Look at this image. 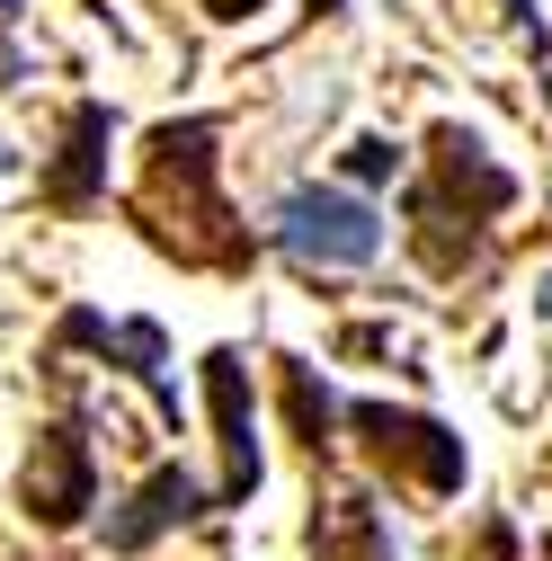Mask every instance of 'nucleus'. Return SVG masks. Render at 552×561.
Listing matches in <instances>:
<instances>
[{
  "label": "nucleus",
  "mask_w": 552,
  "mask_h": 561,
  "mask_svg": "<svg viewBox=\"0 0 552 561\" xmlns=\"http://www.w3.org/2000/svg\"><path fill=\"white\" fill-rule=\"evenodd\" d=\"M215 144H223V116H161V125L143 134V187H134V224H143V241L170 250L179 267L241 276V267L258 259V241H250V224L223 205Z\"/></svg>",
  "instance_id": "f257e3e1"
},
{
  "label": "nucleus",
  "mask_w": 552,
  "mask_h": 561,
  "mask_svg": "<svg viewBox=\"0 0 552 561\" xmlns=\"http://www.w3.org/2000/svg\"><path fill=\"white\" fill-rule=\"evenodd\" d=\"M517 205V179L481 152V134H463L455 116L428 125V179L410 187V250L428 276H463L491 250V224Z\"/></svg>",
  "instance_id": "f03ea898"
},
{
  "label": "nucleus",
  "mask_w": 552,
  "mask_h": 561,
  "mask_svg": "<svg viewBox=\"0 0 552 561\" xmlns=\"http://www.w3.org/2000/svg\"><path fill=\"white\" fill-rule=\"evenodd\" d=\"M267 241L286 250L295 267H375L383 259V215H375L357 187L295 179L286 196L267 205Z\"/></svg>",
  "instance_id": "7ed1b4c3"
},
{
  "label": "nucleus",
  "mask_w": 552,
  "mask_h": 561,
  "mask_svg": "<svg viewBox=\"0 0 552 561\" xmlns=\"http://www.w3.org/2000/svg\"><path fill=\"white\" fill-rule=\"evenodd\" d=\"M338 428H357L366 463H383V472H401V481H419L428 500H455V490H463V437L446 428V419H428V410L338 401Z\"/></svg>",
  "instance_id": "20e7f679"
},
{
  "label": "nucleus",
  "mask_w": 552,
  "mask_h": 561,
  "mask_svg": "<svg viewBox=\"0 0 552 561\" xmlns=\"http://www.w3.org/2000/svg\"><path fill=\"white\" fill-rule=\"evenodd\" d=\"M99 508V446H90V419L81 410H62L36 428L27 463H19V517L62 535V526H81Z\"/></svg>",
  "instance_id": "39448f33"
},
{
  "label": "nucleus",
  "mask_w": 552,
  "mask_h": 561,
  "mask_svg": "<svg viewBox=\"0 0 552 561\" xmlns=\"http://www.w3.org/2000/svg\"><path fill=\"white\" fill-rule=\"evenodd\" d=\"M54 357H99V366H116V375H134L152 392V410L179 428V383H170V330L143 312V321H107V312H90V304H72L54 321Z\"/></svg>",
  "instance_id": "423d86ee"
},
{
  "label": "nucleus",
  "mask_w": 552,
  "mask_h": 561,
  "mask_svg": "<svg viewBox=\"0 0 552 561\" xmlns=\"http://www.w3.org/2000/svg\"><path fill=\"white\" fill-rule=\"evenodd\" d=\"M205 410H215V446H223V490L215 508H250L267 455H258V401H250V357L241 347H205Z\"/></svg>",
  "instance_id": "0eeeda50"
},
{
  "label": "nucleus",
  "mask_w": 552,
  "mask_h": 561,
  "mask_svg": "<svg viewBox=\"0 0 552 561\" xmlns=\"http://www.w3.org/2000/svg\"><path fill=\"white\" fill-rule=\"evenodd\" d=\"M107 144H116V107L107 99H72L62 107V144L36 170V196L54 215H99L107 205Z\"/></svg>",
  "instance_id": "6e6552de"
},
{
  "label": "nucleus",
  "mask_w": 552,
  "mask_h": 561,
  "mask_svg": "<svg viewBox=\"0 0 552 561\" xmlns=\"http://www.w3.org/2000/svg\"><path fill=\"white\" fill-rule=\"evenodd\" d=\"M196 517H215V490H205L187 463H152V472L107 508V552L134 561V552H152L170 526H196Z\"/></svg>",
  "instance_id": "1a4fd4ad"
},
{
  "label": "nucleus",
  "mask_w": 552,
  "mask_h": 561,
  "mask_svg": "<svg viewBox=\"0 0 552 561\" xmlns=\"http://www.w3.org/2000/svg\"><path fill=\"white\" fill-rule=\"evenodd\" d=\"M312 561H401V543H392V526L366 490H338L312 517Z\"/></svg>",
  "instance_id": "9d476101"
},
{
  "label": "nucleus",
  "mask_w": 552,
  "mask_h": 561,
  "mask_svg": "<svg viewBox=\"0 0 552 561\" xmlns=\"http://www.w3.org/2000/svg\"><path fill=\"white\" fill-rule=\"evenodd\" d=\"M276 383H286V419H295L303 455L330 463V455H338V401H330V383H321L303 357H276Z\"/></svg>",
  "instance_id": "9b49d317"
},
{
  "label": "nucleus",
  "mask_w": 552,
  "mask_h": 561,
  "mask_svg": "<svg viewBox=\"0 0 552 561\" xmlns=\"http://www.w3.org/2000/svg\"><path fill=\"white\" fill-rule=\"evenodd\" d=\"M401 170H410V152L392 144V134H357V144H348V179L357 187H392Z\"/></svg>",
  "instance_id": "f8f14e48"
},
{
  "label": "nucleus",
  "mask_w": 552,
  "mask_h": 561,
  "mask_svg": "<svg viewBox=\"0 0 552 561\" xmlns=\"http://www.w3.org/2000/svg\"><path fill=\"white\" fill-rule=\"evenodd\" d=\"M205 19H223V27H241V19H258V10H276V0H196Z\"/></svg>",
  "instance_id": "ddd939ff"
},
{
  "label": "nucleus",
  "mask_w": 552,
  "mask_h": 561,
  "mask_svg": "<svg viewBox=\"0 0 552 561\" xmlns=\"http://www.w3.org/2000/svg\"><path fill=\"white\" fill-rule=\"evenodd\" d=\"M499 10H508V27H517V36H534V54H543V19L526 10V0H499Z\"/></svg>",
  "instance_id": "4468645a"
},
{
  "label": "nucleus",
  "mask_w": 552,
  "mask_h": 561,
  "mask_svg": "<svg viewBox=\"0 0 552 561\" xmlns=\"http://www.w3.org/2000/svg\"><path fill=\"white\" fill-rule=\"evenodd\" d=\"M338 10H348V0H312V19H338Z\"/></svg>",
  "instance_id": "2eb2a0df"
}]
</instances>
